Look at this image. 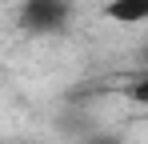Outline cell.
I'll return each mask as SVG.
<instances>
[{
  "mask_svg": "<svg viewBox=\"0 0 148 144\" xmlns=\"http://www.w3.org/2000/svg\"><path fill=\"white\" fill-rule=\"evenodd\" d=\"M68 0H24L20 8V24L28 32H60L68 24Z\"/></svg>",
  "mask_w": 148,
  "mask_h": 144,
  "instance_id": "6da1fadb",
  "label": "cell"
},
{
  "mask_svg": "<svg viewBox=\"0 0 148 144\" xmlns=\"http://www.w3.org/2000/svg\"><path fill=\"white\" fill-rule=\"evenodd\" d=\"M104 16L116 24H144L148 20V0H108Z\"/></svg>",
  "mask_w": 148,
  "mask_h": 144,
  "instance_id": "7a4b0ae2",
  "label": "cell"
},
{
  "mask_svg": "<svg viewBox=\"0 0 148 144\" xmlns=\"http://www.w3.org/2000/svg\"><path fill=\"white\" fill-rule=\"evenodd\" d=\"M128 100H136V104H148V76H144V80H136V84L128 88Z\"/></svg>",
  "mask_w": 148,
  "mask_h": 144,
  "instance_id": "3957f363",
  "label": "cell"
},
{
  "mask_svg": "<svg viewBox=\"0 0 148 144\" xmlns=\"http://www.w3.org/2000/svg\"><path fill=\"white\" fill-rule=\"evenodd\" d=\"M80 144H120V140H116V136H84Z\"/></svg>",
  "mask_w": 148,
  "mask_h": 144,
  "instance_id": "277c9868",
  "label": "cell"
}]
</instances>
